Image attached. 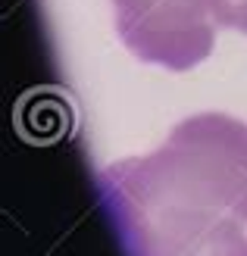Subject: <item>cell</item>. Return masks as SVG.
Returning <instances> with one entry per match:
<instances>
[{
    "instance_id": "cell-2",
    "label": "cell",
    "mask_w": 247,
    "mask_h": 256,
    "mask_svg": "<svg viewBox=\"0 0 247 256\" xmlns=\"http://www.w3.org/2000/svg\"><path fill=\"white\" fill-rule=\"evenodd\" d=\"M122 44L138 60L188 72L213 54L216 22L206 0H113Z\"/></svg>"
},
{
    "instance_id": "cell-3",
    "label": "cell",
    "mask_w": 247,
    "mask_h": 256,
    "mask_svg": "<svg viewBox=\"0 0 247 256\" xmlns=\"http://www.w3.org/2000/svg\"><path fill=\"white\" fill-rule=\"evenodd\" d=\"M206 6L219 28L247 34V0H206Z\"/></svg>"
},
{
    "instance_id": "cell-1",
    "label": "cell",
    "mask_w": 247,
    "mask_h": 256,
    "mask_svg": "<svg viewBox=\"0 0 247 256\" xmlns=\"http://www.w3.org/2000/svg\"><path fill=\"white\" fill-rule=\"evenodd\" d=\"M125 256H247V122L197 112L97 175Z\"/></svg>"
}]
</instances>
